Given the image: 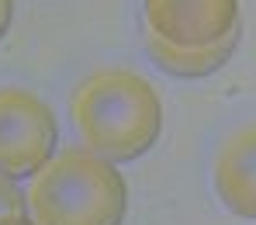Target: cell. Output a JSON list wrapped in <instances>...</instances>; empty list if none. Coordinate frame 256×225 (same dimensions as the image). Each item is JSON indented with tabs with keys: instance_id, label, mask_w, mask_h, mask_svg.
Listing matches in <instances>:
<instances>
[{
	"instance_id": "cell-1",
	"label": "cell",
	"mask_w": 256,
	"mask_h": 225,
	"mask_svg": "<svg viewBox=\"0 0 256 225\" xmlns=\"http://www.w3.org/2000/svg\"><path fill=\"white\" fill-rule=\"evenodd\" d=\"M70 118L90 152L111 163H128L156 146L163 132V100L142 73L111 66L73 87Z\"/></svg>"
},
{
	"instance_id": "cell-2",
	"label": "cell",
	"mask_w": 256,
	"mask_h": 225,
	"mask_svg": "<svg viewBox=\"0 0 256 225\" xmlns=\"http://www.w3.org/2000/svg\"><path fill=\"white\" fill-rule=\"evenodd\" d=\"M239 35V0H142L146 52L163 73L208 76L232 59Z\"/></svg>"
},
{
	"instance_id": "cell-3",
	"label": "cell",
	"mask_w": 256,
	"mask_h": 225,
	"mask_svg": "<svg viewBox=\"0 0 256 225\" xmlns=\"http://www.w3.org/2000/svg\"><path fill=\"white\" fill-rule=\"evenodd\" d=\"M24 204L35 225H122L128 184L111 160L66 149L32 174Z\"/></svg>"
},
{
	"instance_id": "cell-4",
	"label": "cell",
	"mask_w": 256,
	"mask_h": 225,
	"mask_svg": "<svg viewBox=\"0 0 256 225\" xmlns=\"http://www.w3.org/2000/svg\"><path fill=\"white\" fill-rule=\"evenodd\" d=\"M59 125L52 108L24 87H0V174L32 177L56 156Z\"/></svg>"
},
{
	"instance_id": "cell-5",
	"label": "cell",
	"mask_w": 256,
	"mask_h": 225,
	"mask_svg": "<svg viewBox=\"0 0 256 225\" xmlns=\"http://www.w3.org/2000/svg\"><path fill=\"white\" fill-rule=\"evenodd\" d=\"M212 180L214 194L232 215L256 218V122L239 125L222 138Z\"/></svg>"
},
{
	"instance_id": "cell-6",
	"label": "cell",
	"mask_w": 256,
	"mask_h": 225,
	"mask_svg": "<svg viewBox=\"0 0 256 225\" xmlns=\"http://www.w3.org/2000/svg\"><path fill=\"white\" fill-rule=\"evenodd\" d=\"M0 225H28V204L21 187L0 174Z\"/></svg>"
},
{
	"instance_id": "cell-7",
	"label": "cell",
	"mask_w": 256,
	"mask_h": 225,
	"mask_svg": "<svg viewBox=\"0 0 256 225\" xmlns=\"http://www.w3.org/2000/svg\"><path fill=\"white\" fill-rule=\"evenodd\" d=\"M10 18H14V0H0V38L10 28Z\"/></svg>"
},
{
	"instance_id": "cell-8",
	"label": "cell",
	"mask_w": 256,
	"mask_h": 225,
	"mask_svg": "<svg viewBox=\"0 0 256 225\" xmlns=\"http://www.w3.org/2000/svg\"><path fill=\"white\" fill-rule=\"evenodd\" d=\"M28 225H35V222H28Z\"/></svg>"
}]
</instances>
